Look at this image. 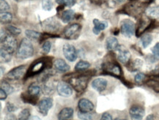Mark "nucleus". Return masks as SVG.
I'll return each instance as SVG.
<instances>
[{"label":"nucleus","instance_id":"1","mask_svg":"<svg viewBox=\"0 0 159 120\" xmlns=\"http://www.w3.org/2000/svg\"><path fill=\"white\" fill-rule=\"evenodd\" d=\"M94 75L93 70L78 71L76 73H72L70 76H65V80L70 84V86L77 92H82L86 89L90 77Z\"/></svg>","mask_w":159,"mask_h":120},{"label":"nucleus","instance_id":"2","mask_svg":"<svg viewBox=\"0 0 159 120\" xmlns=\"http://www.w3.org/2000/svg\"><path fill=\"white\" fill-rule=\"evenodd\" d=\"M52 64L50 57H42L36 60L30 66L26 74V78L36 76L43 71L46 68V66Z\"/></svg>","mask_w":159,"mask_h":120},{"label":"nucleus","instance_id":"3","mask_svg":"<svg viewBox=\"0 0 159 120\" xmlns=\"http://www.w3.org/2000/svg\"><path fill=\"white\" fill-rule=\"evenodd\" d=\"M17 57L21 60L29 59L34 54V47L28 38H24L20 42L17 50Z\"/></svg>","mask_w":159,"mask_h":120},{"label":"nucleus","instance_id":"4","mask_svg":"<svg viewBox=\"0 0 159 120\" xmlns=\"http://www.w3.org/2000/svg\"><path fill=\"white\" fill-rule=\"evenodd\" d=\"M61 24L57 20L54 18H48L42 22V27L46 33L54 34L60 29Z\"/></svg>","mask_w":159,"mask_h":120},{"label":"nucleus","instance_id":"5","mask_svg":"<svg viewBox=\"0 0 159 120\" xmlns=\"http://www.w3.org/2000/svg\"><path fill=\"white\" fill-rule=\"evenodd\" d=\"M1 48L13 54L17 48V41L12 34H7L5 39L1 41Z\"/></svg>","mask_w":159,"mask_h":120},{"label":"nucleus","instance_id":"6","mask_svg":"<svg viewBox=\"0 0 159 120\" xmlns=\"http://www.w3.org/2000/svg\"><path fill=\"white\" fill-rule=\"evenodd\" d=\"M120 31L126 38H131L135 32V24L131 20L124 19L120 23Z\"/></svg>","mask_w":159,"mask_h":120},{"label":"nucleus","instance_id":"7","mask_svg":"<svg viewBox=\"0 0 159 120\" xmlns=\"http://www.w3.org/2000/svg\"><path fill=\"white\" fill-rule=\"evenodd\" d=\"M27 70H26V65H20L13 68L10 72H8L6 74L5 78L8 80H19L23 78V77L26 74Z\"/></svg>","mask_w":159,"mask_h":120},{"label":"nucleus","instance_id":"8","mask_svg":"<svg viewBox=\"0 0 159 120\" xmlns=\"http://www.w3.org/2000/svg\"><path fill=\"white\" fill-rule=\"evenodd\" d=\"M102 69L104 72L113 75L117 77H121L122 69L119 64L115 62H105L102 65Z\"/></svg>","mask_w":159,"mask_h":120},{"label":"nucleus","instance_id":"9","mask_svg":"<svg viewBox=\"0 0 159 120\" xmlns=\"http://www.w3.org/2000/svg\"><path fill=\"white\" fill-rule=\"evenodd\" d=\"M81 26L79 24H70L65 28L63 30V35L65 38L69 40H73L78 38L79 33H80Z\"/></svg>","mask_w":159,"mask_h":120},{"label":"nucleus","instance_id":"10","mask_svg":"<svg viewBox=\"0 0 159 120\" xmlns=\"http://www.w3.org/2000/svg\"><path fill=\"white\" fill-rule=\"evenodd\" d=\"M63 54H64L65 57L69 62H74L77 59V51L76 48L70 44H65L63 46Z\"/></svg>","mask_w":159,"mask_h":120},{"label":"nucleus","instance_id":"11","mask_svg":"<svg viewBox=\"0 0 159 120\" xmlns=\"http://www.w3.org/2000/svg\"><path fill=\"white\" fill-rule=\"evenodd\" d=\"M57 91L60 96L68 97L73 94V87L65 81H60L57 87Z\"/></svg>","mask_w":159,"mask_h":120},{"label":"nucleus","instance_id":"12","mask_svg":"<svg viewBox=\"0 0 159 120\" xmlns=\"http://www.w3.org/2000/svg\"><path fill=\"white\" fill-rule=\"evenodd\" d=\"M53 106V100L51 97H45L38 103V111L42 115L46 116Z\"/></svg>","mask_w":159,"mask_h":120},{"label":"nucleus","instance_id":"13","mask_svg":"<svg viewBox=\"0 0 159 120\" xmlns=\"http://www.w3.org/2000/svg\"><path fill=\"white\" fill-rule=\"evenodd\" d=\"M143 6L141 5H137L136 3L128 4L124 7L123 11L125 12V14L130 15L134 17H136V16L141 14L143 11Z\"/></svg>","mask_w":159,"mask_h":120},{"label":"nucleus","instance_id":"14","mask_svg":"<svg viewBox=\"0 0 159 120\" xmlns=\"http://www.w3.org/2000/svg\"><path fill=\"white\" fill-rule=\"evenodd\" d=\"M145 111L144 108L138 105H134L129 110V115L131 120H142L143 119Z\"/></svg>","mask_w":159,"mask_h":120},{"label":"nucleus","instance_id":"15","mask_svg":"<svg viewBox=\"0 0 159 120\" xmlns=\"http://www.w3.org/2000/svg\"><path fill=\"white\" fill-rule=\"evenodd\" d=\"M117 54V60L123 64H128L130 60V53L125 47L123 46H119L116 50Z\"/></svg>","mask_w":159,"mask_h":120},{"label":"nucleus","instance_id":"16","mask_svg":"<svg viewBox=\"0 0 159 120\" xmlns=\"http://www.w3.org/2000/svg\"><path fill=\"white\" fill-rule=\"evenodd\" d=\"M78 107L79 111L83 113H91L95 109L93 103L86 98H82L79 101Z\"/></svg>","mask_w":159,"mask_h":120},{"label":"nucleus","instance_id":"17","mask_svg":"<svg viewBox=\"0 0 159 120\" xmlns=\"http://www.w3.org/2000/svg\"><path fill=\"white\" fill-rule=\"evenodd\" d=\"M151 20L148 19V18H142L141 19L139 20V22L137 29H136V35L139 37L143 34L144 32L151 26Z\"/></svg>","mask_w":159,"mask_h":120},{"label":"nucleus","instance_id":"18","mask_svg":"<svg viewBox=\"0 0 159 120\" xmlns=\"http://www.w3.org/2000/svg\"><path fill=\"white\" fill-rule=\"evenodd\" d=\"M108 84V81L106 80L105 78H98L95 79L92 82V87L93 88L95 89V90L101 92V91H104L107 89Z\"/></svg>","mask_w":159,"mask_h":120},{"label":"nucleus","instance_id":"19","mask_svg":"<svg viewBox=\"0 0 159 120\" xmlns=\"http://www.w3.org/2000/svg\"><path fill=\"white\" fill-rule=\"evenodd\" d=\"M53 65H54L55 70L60 73H66L70 70V66L62 59H57V60H55Z\"/></svg>","mask_w":159,"mask_h":120},{"label":"nucleus","instance_id":"20","mask_svg":"<svg viewBox=\"0 0 159 120\" xmlns=\"http://www.w3.org/2000/svg\"><path fill=\"white\" fill-rule=\"evenodd\" d=\"M93 24H94V28H93V32L95 34H98L102 30H104L107 27L108 23L107 21H101L98 19L95 18L93 20Z\"/></svg>","mask_w":159,"mask_h":120},{"label":"nucleus","instance_id":"21","mask_svg":"<svg viewBox=\"0 0 159 120\" xmlns=\"http://www.w3.org/2000/svg\"><path fill=\"white\" fill-rule=\"evenodd\" d=\"M73 115V109L71 108H65L61 110L58 114L59 120H69Z\"/></svg>","mask_w":159,"mask_h":120},{"label":"nucleus","instance_id":"22","mask_svg":"<svg viewBox=\"0 0 159 120\" xmlns=\"http://www.w3.org/2000/svg\"><path fill=\"white\" fill-rule=\"evenodd\" d=\"M128 69L131 72H134V71H138L142 68V65H143V61L140 59H136L135 60L131 61L128 63Z\"/></svg>","mask_w":159,"mask_h":120},{"label":"nucleus","instance_id":"23","mask_svg":"<svg viewBox=\"0 0 159 120\" xmlns=\"http://www.w3.org/2000/svg\"><path fill=\"white\" fill-rule=\"evenodd\" d=\"M107 48L109 51H116L119 47V42L115 37H109L106 41Z\"/></svg>","mask_w":159,"mask_h":120},{"label":"nucleus","instance_id":"24","mask_svg":"<svg viewBox=\"0 0 159 120\" xmlns=\"http://www.w3.org/2000/svg\"><path fill=\"white\" fill-rule=\"evenodd\" d=\"M75 18V13L73 10H67L61 15V19L63 23L68 24Z\"/></svg>","mask_w":159,"mask_h":120},{"label":"nucleus","instance_id":"25","mask_svg":"<svg viewBox=\"0 0 159 120\" xmlns=\"http://www.w3.org/2000/svg\"><path fill=\"white\" fill-rule=\"evenodd\" d=\"M146 15L149 18H151L152 19H156L159 18V5L152 6V7H148L146 10Z\"/></svg>","mask_w":159,"mask_h":120},{"label":"nucleus","instance_id":"26","mask_svg":"<svg viewBox=\"0 0 159 120\" xmlns=\"http://www.w3.org/2000/svg\"><path fill=\"white\" fill-rule=\"evenodd\" d=\"M40 91H41V89H40L39 85L36 84H32L29 87H28V94H30V95H32V96L33 97H38V98L39 97Z\"/></svg>","mask_w":159,"mask_h":120},{"label":"nucleus","instance_id":"27","mask_svg":"<svg viewBox=\"0 0 159 120\" xmlns=\"http://www.w3.org/2000/svg\"><path fill=\"white\" fill-rule=\"evenodd\" d=\"M21 99L23 100V101L24 103H30V104H32V105H35L36 103H38V97L32 96V95L28 94L27 92L22 93L21 95Z\"/></svg>","mask_w":159,"mask_h":120},{"label":"nucleus","instance_id":"28","mask_svg":"<svg viewBox=\"0 0 159 120\" xmlns=\"http://www.w3.org/2000/svg\"><path fill=\"white\" fill-rule=\"evenodd\" d=\"M13 16L10 12H4L0 14V21L3 24H9L12 21Z\"/></svg>","mask_w":159,"mask_h":120},{"label":"nucleus","instance_id":"29","mask_svg":"<svg viewBox=\"0 0 159 120\" xmlns=\"http://www.w3.org/2000/svg\"><path fill=\"white\" fill-rule=\"evenodd\" d=\"M90 67V64L87 61L81 60L77 63L75 66V70L76 71H85Z\"/></svg>","mask_w":159,"mask_h":120},{"label":"nucleus","instance_id":"30","mask_svg":"<svg viewBox=\"0 0 159 120\" xmlns=\"http://www.w3.org/2000/svg\"><path fill=\"white\" fill-rule=\"evenodd\" d=\"M25 34L28 38H30V39L39 40L41 38L43 34L40 33V32H38L34 31V30L27 29L25 31Z\"/></svg>","mask_w":159,"mask_h":120},{"label":"nucleus","instance_id":"31","mask_svg":"<svg viewBox=\"0 0 159 120\" xmlns=\"http://www.w3.org/2000/svg\"><path fill=\"white\" fill-rule=\"evenodd\" d=\"M152 37L151 34H145L141 38V42H142V46H143L144 48H146L148 46H150V43L152 42Z\"/></svg>","mask_w":159,"mask_h":120},{"label":"nucleus","instance_id":"32","mask_svg":"<svg viewBox=\"0 0 159 120\" xmlns=\"http://www.w3.org/2000/svg\"><path fill=\"white\" fill-rule=\"evenodd\" d=\"M56 2L61 6L64 7H72L76 4V0H55Z\"/></svg>","mask_w":159,"mask_h":120},{"label":"nucleus","instance_id":"33","mask_svg":"<svg viewBox=\"0 0 159 120\" xmlns=\"http://www.w3.org/2000/svg\"><path fill=\"white\" fill-rule=\"evenodd\" d=\"M146 79H147L146 75L142 73H137V74L135 76V77H134V81H135L136 84H139V85L144 84V83L146 81Z\"/></svg>","mask_w":159,"mask_h":120},{"label":"nucleus","instance_id":"34","mask_svg":"<svg viewBox=\"0 0 159 120\" xmlns=\"http://www.w3.org/2000/svg\"><path fill=\"white\" fill-rule=\"evenodd\" d=\"M13 54H10L7 51H6L2 48H1V60L2 62H8L11 60Z\"/></svg>","mask_w":159,"mask_h":120},{"label":"nucleus","instance_id":"35","mask_svg":"<svg viewBox=\"0 0 159 120\" xmlns=\"http://www.w3.org/2000/svg\"><path fill=\"white\" fill-rule=\"evenodd\" d=\"M6 29L9 32V33L13 36H17L21 34V30L19 28L16 27V26L12 25H7L6 26Z\"/></svg>","mask_w":159,"mask_h":120},{"label":"nucleus","instance_id":"36","mask_svg":"<svg viewBox=\"0 0 159 120\" xmlns=\"http://www.w3.org/2000/svg\"><path fill=\"white\" fill-rule=\"evenodd\" d=\"M30 117V109H25L22 110L21 113L18 114V120H29Z\"/></svg>","mask_w":159,"mask_h":120},{"label":"nucleus","instance_id":"37","mask_svg":"<svg viewBox=\"0 0 159 120\" xmlns=\"http://www.w3.org/2000/svg\"><path fill=\"white\" fill-rule=\"evenodd\" d=\"M1 89H2L5 90L7 94H11L13 91V87L11 86L9 83L6 82V81H2L1 83Z\"/></svg>","mask_w":159,"mask_h":120},{"label":"nucleus","instance_id":"38","mask_svg":"<svg viewBox=\"0 0 159 120\" xmlns=\"http://www.w3.org/2000/svg\"><path fill=\"white\" fill-rule=\"evenodd\" d=\"M42 7L44 11H50L53 7L52 0H43Z\"/></svg>","mask_w":159,"mask_h":120},{"label":"nucleus","instance_id":"39","mask_svg":"<svg viewBox=\"0 0 159 120\" xmlns=\"http://www.w3.org/2000/svg\"><path fill=\"white\" fill-rule=\"evenodd\" d=\"M11 7L5 0H0V11L1 13L4 12H9Z\"/></svg>","mask_w":159,"mask_h":120},{"label":"nucleus","instance_id":"40","mask_svg":"<svg viewBox=\"0 0 159 120\" xmlns=\"http://www.w3.org/2000/svg\"><path fill=\"white\" fill-rule=\"evenodd\" d=\"M78 117L81 120H93V116L90 113H83L79 111L78 113Z\"/></svg>","mask_w":159,"mask_h":120},{"label":"nucleus","instance_id":"41","mask_svg":"<svg viewBox=\"0 0 159 120\" xmlns=\"http://www.w3.org/2000/svg\"><path fill=\"white\" fill-rule=\"evenodd\" d=\"M51 48H52V43L49 41H45L42 46V51L43 54H48L51 51Z\"/></svg>","mask_w":159,"mask_h":120},{"label":"nucleus","instance_id":"42","mask_svg":"<svg viewBox=\"0 0 159 120\" xmlns=\"http://www.w3.org/2000/svg\"><path fill=\"white\" fill-rule=\"evenodd\" d=\"M152 56H154L156 60H159V42L155 45V46L152 48Z\"/></svg>","mask_w":159,"mask_h":120},{"label":"nucleus","instance_id":"43","mask_svg":"<svg viewBox=\"0 0 159 120\" xmlns=\"http://www.w3.org/2000/svg\"><path fill=\"white\" fill-rule=\"evenodd\" d=\"M7 109L8 112H13V111H15L16 110V108L15 105L13 104V103L8 102L7 103Z\"/></svg>","mask_w":159,"mask_h":120},{"label":"nucleus","instance_id":"44","mask_svg":"<svg viewBox=\"0 0 159 120\" xmlns=\"http://www.w3.org/2000/svg\"><path fill=\"white\" fill-rule=\"evenodd\" d=\"M101 120H113V119H112V117L110 113L106 112L102 114Z\"/></svg>","mask_w":159,"mask_h":120},{"label":"nucleus","instance_id":"45","mask_svg":"<svg viewBox=\"0 0 159 120\" xmlns=\"http://www.w3.org/2000/svg\"><path fill=\"white\" fill-rule=\"evenodd\" d=\"M7 92L2 89H0V100H4L7 98Z\"/></svg>","mask_w":159,"mask_h":120},{"label":"nucleus","instance_id":"46","mask_svg":"<svg viewBox=\"0 0 159 120\" xmlns=\"http://www.w3.org/2000/svg\"><path fill=\"white\" fill-rule=\"evenodd\" d=\"M5 120H17V119H16V116L13 113H8L5 117Z\"/></svg>","mask_w":159,"mask_h":120},{"label":"nucleus","instance_id":"47","mask_svg":"<svg viewBox=\"0 0 159 120\" xmlns=\"http://www.w3.org/2000/svg\"><path fill=\"white\" fill-rule=\"evenodd\" d=\"M152 74L155 76L159 77V64L154 68V70L152 71Z\"/></svg>","mask_w":159,"mask_h":120},{"label":"nucleus","instance_id":"48","mask_svg":"<svg viewBox=\"0 0 159 120\" xmlns=\"http://www.w3.org/2000/svg\"><path fill=\"white\" fill-rule=\"evenodd\" d=\"M145 120H156L155 119V116L153 114H150L146 117Z\"/></svg>","mask_w":159,"mask_h":120},{"label":"nucleus","instance_id":"49","mask_svg":"<svg viewBox=\"0 0 159 120\" xmlns=\"http://www.w3.org/2000/svg\"><path fill=\"white\" fill-rule=\"evenodd\" d=\"M103 1H104V0H91V2H95L96 4L103 2Z\"/></svg>","mask_w":159,"mask_h":120},{"label":"nucleus","instance_id":"50","mask_svg":"<svg viewBox=\"0 0 159 120\" xmlns=\"http://www.w3.org/2000/svg\"><path fill=\"white\" fill-rule=\"evenodd\" d=\"M114 2H116V3H123V2H124L125 1V0H113Z\"/></svg>","mask_w":159,"mask_h":120},{"label":"nucleus","instance_id":"51","mask_svg":"<svg viewBox=\"0 0 159 120\" xmlns=\"http://www.w3.org/2000/svg\"><path fill=\"white\" fill-rule=\"evenodd\" d=\"M130 2H136L139 1V0H129Z\"/></svg>","mask_w":159,"mask_h":120},{"label":"nucleus","instance_id":"52","mask_svg":"<svg viewBox=\"0 0 159 120\" xmlns=\"http://www.w3.org/2000/svg\"><path fill=\"white\" fill-rule=\"evenodd\" d=\"M115 120H127L125 119H119V118H117V119H115Z\"/></svg>","mask_w":159,"mask_h":120},{"label":"nucleus","instance_id":"53","mask_svg":"<svg viewBox=\"0 0 159 120\" xmlns=\"http://www.w3.org/2000/svg\"><path fill=\"white\" fill-rule=\"evenodd\" d=\"M15 1L16 2H18V1H19V0H15Z\"/></svg>","mask_w":159,"mask_h":120}]
</instances>
